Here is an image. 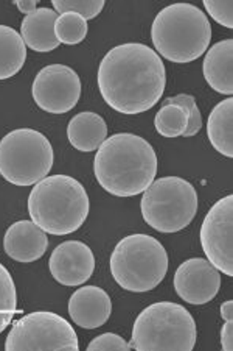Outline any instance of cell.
Instances as JSON below:
<instances>
[{
	"label": "cell",
	"instance_id": "1",
	"mask_svg": "<svg viewBox=\"0 0 233 351\" xmlns=\"http://www.w3.org/2000/svg\"><path fill=\"white\" fill-rule=\"evenodd\" d=\"M98 89L103 100L120 114H141L162 99L167 71L161 56L140 43L112 47L98 67Z\"/></svg>",
	"mask_w": 233,
	"mask_h": 351
},
{
	"label": "cell",
	"instance_id": "2",
	"mask_svg": "<svg viewBox=\"0 0 233 351\" xmlns=\"http://www.w3.org/2000/svg\"><path fill=\"white\" fill-rule=\"evenodd\" d=\"M101 188L115 197H134L150 188L157 173V155L146 139L133 133L106 138L94 160Z\"/></svg>",
	"mask_w": 233,
	"mask_h": 351
},
{
	"label": "cell",
	"instance_id": "3",
	"mask_svg": "<svg viewBox=\"0 0 233 351\" xmlns=\"http://www.w3.org/2000/svg\"><path fill=\"white\" fill-rule=\"evenodd\" d=\"M89 195L84 186L69 175H52L35 184L28 197V213L45 233H75L89 216Z\"/></svg>",
	"mask_w": 233,
	"mask_h": 351
},
{
	"label": "cell",
	"instance_id": "4",
	"mask_svg": "<svg viewBox=\"0 0 233 351\" xmlns=\"http://www.w3.org/2000/svg\"><path fill=\"white\" fill-rule=\"evenodd\" d=\"M151 39L159 56L187 64L207 52L212 43V25L207 14L195 5L174 3L156 16Z\"/></svg>",
	"mask_w": 233,
	"mask_h": 351
},
{
	"label": "cell",
	"instance_id": "5",
	"mask_svg": "<svg viewBox=\"0 0 233 351\" xmlns=\"http://www.w3.org/2000/svg\"><path fill=\"white\" fill-rule=\"evenodd\" d=\"M197 330L193 315L182 304L159 302L145 308L134 322L131 350L191 351Z\"/></svg>",
	"mask_w": 233,
	"mask_h": 351
},
{
	"label": "cell",
	"instance_id": "6",
	"mask_svg": "<svg viewBox=\"0 0 233 351\" xmlns=\"http://www.w3.org/2000/svg\"><path fill=\"white\" fill-rule=\"evenodd\" d=\"M168 254L156 237L131 234L111 254V274L129 292H150L167 276Z\"/></svg>",
	"mask_w": 233,
	"mask_h": 351
},
{
	"label": "cell",
	"instance_id": "7",
	"mask_svg": "<svg viewBox=\"0 0 233 351\" xmlns=\"http://www.w3.org/2000/svg\"><path fill=\"white\" fill-rule=\"evenodd\" d=\"M197 192L190 181L180 177L154 180L143 192L141 216L159 233H178L187 228L197 213Z\"/></svg>",
	"mask_w": 233,
	"mask_h": 351
},
{
	"label": "cell",
	"instance_id": "8",
	"mask_svg": "<svg viewBox=\"0 0 233 351\" xmlns=\"http://www.w3.org/2000/svg\"><path fill=\"white\" fill-rule=\"evenodd\" d=\"M53 147L33 128L10 132L0 141V175L14 186H33L53 167Z\"/></svg>",
	"mask_w": 233,
	"mask_h": 351
},
{
	"label": "cell",
	"instance_id": "9",
	"mask_svg": "<svg viewBox=\"0 0 233 351\" xmlns=\"http://www.w3.org/2000/svg\"><path fill=\"white\" fill-rule=\"evenodd\" d=\"M7 351H78L79 342L73 326L64 317L49 311L27 314L14 322L7 341Z\"/></svg>",
	"mask_w": 233,
	"mask_h": 351
},
{
	"label": "cell",
	"instance_id": "10",
	"mask_svg": "<svg viewBox=\"0 0 233 351\" xmlns=\"http://www.w3.org/2000/svg\"><path fill=\"white\" fill-rule=\"evenodd\" d=\"M199 239L207 261L225 276H233V195H225L212 206Z\"/></svg>",
	"mask_w": 233,
	"mask_h": 351
},
{
	"label": "cell",
	"instance_id": "11",
	"mask_svg": "<svg viewBox=\"0 0 233 351\" xmlns=\"http://www.w3.org/2000/svg\"><path fill=\"white\" fill-rule=\"evenodd\" d=\"M31 94L41 110L50 114H66L81 97V80L72 67L50 64L38 72Z\"/></svg>",
	"mask_w": 233,
	"mask_h": 351
},
{
	"label": "cell",
	"instance_id": "12",
	"mask_svg": "<svg viewBox=\"0 0 233 351\" xmlns=\"http://www.w3.org/2000/svg\"><path fill=\"white\" fill-rule=\"evenodd\" d=\"M176 293L189 304H206L218 295L221 275L204 258H191L179 265L174 274Z\"/></svg>",
	"mask_w": 233,
	"mask_h": 351
},
{
	"label": "cell",
	"instance_id": "13",
	"mask_svg": "<svg viewBox=\"0 0 233 351\" xmlns=\"http://www.w3.org/2000/svg\"><path fill=\"white\" fill-rule=\"evenodd\" d=\"M49 269L53 278L62 286H81L92 276L95 256L84 242L66 241L50 254Z\"/></svg>",
	"mask_w": 233,
	"mask_h": 351
},
{
	"label": "cell",
	"instance_id": "14",
	"mask_svg": "<svg viewBox=\"0 0 233 351\" xmlns=\"http://www.w3.org/2000/svg\"><path fill=\"white\" fill-rule=\"evenodd\" d=\"M49 247V237L33 220H19L3 237V250L13 261L22 264L41 259Z\"/></svg>",
	"mask_w": 233,
	"mask_h": 351
},
{
	"label": "cell",
	"instance_id": "15",
	"mask_svg": "<svg viewBox=\"0 0 233 351\" xmlns=\"http://www.w3.org/2000/svg\"><path fill=\"white\" fill-rule=\"evenodd\" d=\"M111 314V297L98 286H83L73 292L69 300L70 319L84 330L103 326L109 320Z\"/></svg>",
	"mask_w": 233,
	"mask_h": 351
},
{
	"label": "cell",
	"instance_id": "16",
	"mask_svg": "<svg viewBox=\"0 0 233 351\" xmlns=\"http://www.w3.org/2000/svg\"><path fill=\"white\" fill-rule=\"evenodd\" d=\"M204 78L218 94H233V39H224L207 50L202 63Z\"/></svg>",
	"mask_w": 233,
	"mask_h": 351
},
{
	"label": "cell",
	"instance_id": "17",
	"mask_svg": "<svg viewBox=\"0 0 233 351\" xmlns=\"http://www.w3.org/2000/svg\"><path fill=\"white\" fill-rule=\"evenodd\" d=\"M58 13L50 8H38L27 14L20 24V36L25 45L39 53H47L59 47L55 36V22Z\"/></svg>",
	"mask_w": 233,
	"mask_h": 351
},
{
	"label": "cell",
	"instance_id": "18",
	"mask_svg": "<svg viewBox=\"0 0 233 351\" xmlns=\"http://www.w3.org/2000/svg\"><path fill=\"white\" fill-rule=\"evenodd\" d=\"M67 138H69L72 147L84 154L98 150V147L107 138L105 119L92 111L79 112L70 119L69 125H67Z\"/></svg>",
	"mask_w": 233,
	"mask_h": 351
},
{
	"label": "cell",
	"instance_id": "19",
	"mask_svg": "<svg viewBox=\"0 0 233 351\" xmlns=\"http://www.w3.org/2000/svg\"><path fill=\"white\" fill-rule=\"evenodd\" d=\"M207 136L216 152L227 158L233 156V99L219 101L210 112Z\"/></svg>",
	"mask_w": 233,
	"mask_h": 351
},
{
	"label": "cell",
	"instance_id": "20",
	"mask_svg": "<svg viewBox=\"0 0 233 351\" xmlns=\"http://www.w3.org/2000/svg\"><path fill=\"white\" fill-rule=\"evenodd\" d=\"M27 47L14 28L0 25V80L14 77L25 64Z\"/></svg>",
	"mask_w": 233,
	"mask_h": 351
},
{
	"label": "cell",
	"instance_id": "21",
	"mask_svg": "<svg viewBox=\"0 0 233 351\" xmlns=\"http://www.w3.org/2000/svg\"><path fill=\"white\" fill-rule=\"evenodd\" d=\"M154 127L163 138H179L189 127V112L179 105H162L154 117Z\"/></svg>",
	"mask_w": 233,
	"mask_h": 351
},
{
	"label": "cell",
	"instance_id": "22",
	"mask_svg": "<svg viewBox=\"0 0 233 351\" xmlns=\"http://www.w3.org/2000/svg\"><path fill=\"white\" fill-rule=\"evenodd\" d=\"M18 311V292L13 276L5 265L0 264V332L7 330Z\"/></svg>",
	"mask_w": 233,
	"mask_h": 351
},
{
	"label": "cell",
	"instance_id": "23",
	"mask_svg": "<svg viewBox=\"0 0 233 351\" xmlns=\"http://www.w3.org/2000/svg\"><path fill=\"white\" fill-rule=\"evenodd\" d=\"M87 21L77 13H62L55 22V36L59 43L77 45L87 36Z\"/></svg>",
	"mask_w": 233,
	"mask_h": 351
},
{
	"label": "cell",
	"instance_id": "24",
	"mask_svg": "<svg viewBox=\"0 0 233 351\" xmlns=\"http://www.w3.org/2000/svg\"><path fill=\"white\" fill-rule=\"evenodd\" d=\"M53 10L58 14L77 13L86 21L95 19L105 8L103 0H52Z\"/></svg>",
	"mask_w": 233,
	"mask_h": 351
},
{
	"label": "cell",
	"instance_id": "25",
	"mask_svg": "<svg viewBox=\"0 0 233 351\" xmlns=\"http://www.w3.org/2000/svg\"><path fill=\"white\" fill-rule=\"evenodd\" d=\"M162 105H179L184 108L187 112H189V127H187L185 133L182 134L184 138H191L196 133H199V130L202 128V116L201 111L197 108L196 99L190 94H179L174 95V97H168L162 101Z\"/></svg>",
	"mask_w": 233,
	"mask_h": 351
},
{
	"label": "cell",
	"instance_id": "26",
	"mask_svg": "<svg viewBox=\"0 0 233 351\" xmlns=\"http://www.w3.org/2000/svg\"><path fill=\"white\" fill-rule=\"evenodd\" d=\"M204 8L212 19L225 28H233V2L232 0H204Z\"/></svg>",
	"mask_w": 233,
	"mask_h": 351
},
{
	"label": "cell",
	"instance_id": "27",
	"mask_svg": "<svg viewBox=\"0 0 233 351\" xmlns=\"http://www.w3.org/2000/svg\"><path fill=\"white\" fill-rule=\"evenodd\" d=\"M89 351H103V350H120V351H128L131 350V345L124 341L123 337L118 336V334L112 332H105L101 336L95 337L92 342L87 345Z\"/></svg>",
	"mask_w": 233,
	"mask_h": 351
},
{
	"label": "cell",
	"instance_id": "28",
	"mask_svg": "<svg viewBox=\"0 0 233 351\" xmlns=\"http://www.w3.org/2000/svg\"><path fill=\"white\" fill-rule=\"evenodd\" d=\"M221 348L224 351L233 350V322L227 320L221 330Z\"/></svg>",
	"mask_w": 233,
	"mask_h": 351
},
{
	"label": "cell",
	"instance_id": "29",
	"mask_svg": "<svg viewBox=\"0 0 233 351\" xmlns=\"http://www.w3.org/2000/svg\"><path fill=\"white\" fill-rule=\"evenodd\" d=\"M14 5L18 7L20 13H24L25 16L38 10V0H16Z\"/></svg>",
	"mask_w": 233,
	"mask_h": 351
},
{
	"label": "cell",
	"instance_id": "30",
	"mask_svg": "<svg viewBox=\"0 0 233 351\" xmlns=\"http://www.w3.org/2000/svg\"><path fill=\"white\" fill-rule=\"evenodd\" d=\"M221 317L227 320H233V302L232 300H227L223 304H221Z\"/></svg>",
	"mask_w": 233,
	"mask_h": 351
}]
</instances>
